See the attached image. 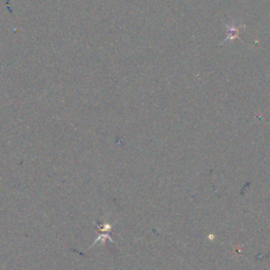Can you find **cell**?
Returning <instances> with one entry per match:
<instances>
[{
  "instance_id": "6da1fadb",
  "label": "cell",
  "mask_w": 270,
  "mask_h": 270,
  "mask_svg": "<svg viewBox=\"0 0 270 270\" xmlns=\"http://www.w3.org/2000/svg\"><path fill=\"white\" fill-rule=\"evenodd\" d=\"M243 28H244V25H242V27H239V28H236L232 25V28L229 29V38L228 39H233V38L238 37L240 32H241V29H243Z\"/></svg>"
}]
</instances>
